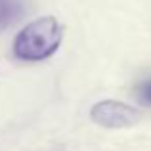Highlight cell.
<instances>
[{
  "label": "cell",
  "instance_id": "cell-1",
  "mask_svg": "<svg viewBox=\"0 0 151 151\" xmlns=\"http://www.w3.org/2000/svg\"><path fill=\"white\" fill-rule=\"evenodd\" d=\"M63 25L55 17H40L23 27L14 40V55L21 61H42L59 48Z\"/></svg>",
  "mask_w": 151,
  "mask_h": 151
},
{
  "label": "cell",
  "instance_id": "cell-2",
  "mask_svg": "<svg viewBox=\"0 0 151 151\" xmlns=\"http://www.w3.org/2000/svg\"><path fill=\"white\" fill-rule=\"evenodd\" d=\"M90 119L105 128H124V126H132L140 119V111L122 101L103 100L90 109Z\"/></svg>",
  "mask_w": 151,
  "mask_h": 151
},
{
  "label": "cell",
  "instance_id": "cell-3",
  "mask_svg": "<svg viewBox=\"0 0 151 151\" xmlns=\"http://www.w3.org/2000/svg\"><path fill=\"white\" fill-rule=\"evenodd\" d=\"M23 0H0V31L15 23L23 15Z\"/></svg>",
  "mask_w": 151,
  "mask_h": 151
},
{
  "label": "cell",
  "instance_id": "cell-4",
  "mask_svg": "<svg viewBox=\"0 0 151 151\" xmlns=\"http://www.w3.org/2000/svg\"><path fill=\"white\" fill-rule=\"evenodd\" d=\"M134 94H136V100L145 107H151V77L144 78L136 84L134 88Z\"/></svg>",
  "mask_w": 151,
  "mask_h": 151
}]
</instances>
